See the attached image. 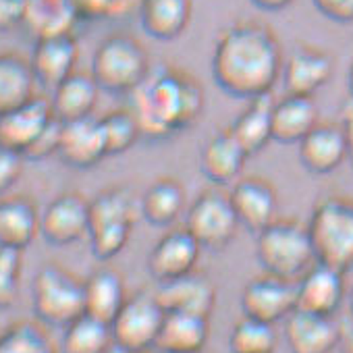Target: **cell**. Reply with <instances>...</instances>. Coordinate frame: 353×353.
I'll return each mask as SVG.
<instances>
[{
    "mask_svg": "<svg viewBox=\"0 0 353 353\" xmlns=\"http://www.w3.org/2000/svg\"><path fill=\"white\" fill-rule=\"evenodd\" d=\"M283 48L262 21H235L221 32L212 52L214 83L229 96L252 100L268 96L283 73Z\"/></svg>",
    "mask_w": 353,
    "mask_h": 353,
    "instance_id": "6da1fadb",
    "label": "cell"
},
{
    "mask_svg": "<svg viewBox=\"0 0 353 353\" xmlns=\"http://www.w3.org/2000/svg\"><path fill=\"white\" fill-rule=\"evenodd\" d=\"M141 137L166 139L192 127L204 110V90L190 73L160 65L129 94Z\"/></svg>",
    "mask_w": 353,
    "mask_h": 353,
    "instance_id": "7a4b0ae2",
    "label": "cell"
},
{
    "mask_svg": "<svg viewBox=\"0 0 353 353\" xmlns=\"http://www.w3.org/2000/svg\"><path fill=\"white\" fill-rule=\"evenodd\" d=\"M141 219L139 198L129 188H108L90 200L88 241L96 260L108 262L129 243L131 231Z\"/></svg>",
    "mask_w": 353,
    "mask_h": 353,
    "instance_id": "3957f363",
    "label": "cell"
},
{
    "mask_svg": "<svg viewBox=\"0 0 353 353\" xmlns=\"http://www.w3.org/2000/svg\"><path fill=\"white\" fill-rule=\"evenodd\" d=\"M256 260L264 272L297 281L314 262L307 225L297 219H276L256 235Z\"/></svg>",
    "mask_w": 353,
    "mask_h": 353,
    "instance_id": "277c9868",
    "label": "cell"
},
{
    "mask_svg": "<svg viewBox=\"0 0 353 353\" xmlns=\"http://www.w3.org/2000/svg\"><path fill=\"white\" fill-rule=\"evenodd\" d=\"M316 262L341 272L353 270V198H322L307 221Z\"/></svg>",
    "mask_w": 353,
    "mask_h": 353,
    "instance_id": "5b68a950",
    "label": "cell"
},
{
    "mask_svg": "<svg viewBox=\"0 0 353 353\" xmlns=\"http://www.w3.org/2000/svg\"><path fill=\"white\" fill-rule=\"evenodd\" d=\"M152 71L143 44L129 34H112L104 38L92 57L90 73L102 92L129 96Z\"/></svg>",
    "mask_w": 353,
    "mask_h": 353,
    "instance_id": "8992f818",
    "label": "cell"
},
{
    "mask_svg": "<svg viewBox=\"0 0 353 353\" xmlns=\"http://www.w3.org/2000/svg\"><path fill=\"white\" fill-rule=\"evenodd\" d=\"M32 305L40 322L65 328L85 314L83 281L59 264H46L34 279Z\"/></svg>",
    "mask_w": 353,
    "mask_h": 353,
    "instance_id": "52a82bcc",
    "label": "cell"
},
{
    "mask_svg": "<svg viewBox=\"0 0 353 353\" xmlns=\"http://www.w3.org/2000/svg\"><path fill=\"white\" fill-rule=\"evenodd\" d=\"M239 227L231 198L223 190H204L185 214V229L198 239L202 250L210 252L229 248Z\"/></svg>",
    "mask_w": 353,
    "mask_h": 353,
    "instance_id": "ba28073f",
    "label": "cell"
},
{
    "mask_svg": "<svg viewBox=\"0 0 353 353\" xmlns=\"http://www.w3.org/2000/svg\"><path fill=\"white\" fill-rule=\"evenodd\" d=\"M156 291H139L127 297L121 312L110 322L112 341L131 353H148L156 347V339L164 320Z\"/></svg>",
    "mask_w": 353,
    "mask_h": 353,
    "instance_id": "9c48e42d",
    "label": "cell"
},
{
    "mask_svg": "<svg viewBox=\"0 0 353 353\" xmlns=\"http://www.w3.org/2000/svg\"><path fill=\"white\" fill-rule=\"evenodd\" d=\"M239 305L243 316L268 324L285 322L297 307L295 281L264 272L243 287Z\"/></svg>",
    "mask_w": 353,
    "mask_h": 353,
    "instance_id": "30bf717a",
    "label": "cell"
},
{
    "mask_svg": "<svg viewBox=\"0 0 353 353\" xmlns=\"http://www.w3.org/2000/svg\"><path fill=\"white\" fill-rule=\"evenodd\" d=\"M90 200L79 192H63L40 214V235L46 243L65 248L88 237Z\"/></svg>",
    "mask_w": 353,
    "mask_h": 353,
    "instance_id": "8fae6325",
    "label": "cell"
},
{
    "mask_svg": "<svg viewBox=\"0 0 353 353\" xmlns=\"http://www.w3.org/2000/svg\"><path fill=\"white\" fill-rule=\"evenodd\" d=\"M202 254V245L198 239L183 227L164 233L148 256V270L152 279L160 283H168L196 270Z\"/></svg>",
    "mask_w": 353,
    "mask_h": 353,
    "instance_id": "7c38bea8",
    "label": "cell"
},
{
    "mask_svg": "<svg viewBox=\"0 0 353 353\" xmlns=\"http://www.w3.org/2000/svg\"><path fill=\"white\" fill-rule=\"evenodd\" d=\"M229 198L239 225L254 235L279 219V194L264 176H239Z\"/></svg>",
    "mask_w": 353,
    "mask_h": 353,
    "instance_id": "4fadbf2b",
    "label": "cell"
},
{
    "mask_svg": "<svg viewBox=\"0 0 353 353\" xmlns=\"http://www.w3.org/2000/svg\"><path fill=\"white\" fill-rule=\"evenodd\" d=\"M297 307L320 316H334L345 299V272L314 262L297 281Z\"/></svg>",
    "mask_w": 353,
    "mask_h": 353,
    "instance_id": "5bb4252c",
    "label": "cell"
},
{
    "mask_svg": "<svg viewBox=\"0 0 353 353\" xmlns=\"http://www.w3.org/2000/svg\"><path fill=\"white\" fill-rule=\"evenodd\" d=\"M334 71L332 57L316 46H295L289 59L283 65V85L287 94L295 96H314L322 90Z\"/></svg>",
    "mask_w": 353,
    "mask_h": 353,
    "instance_id": "9a60e30c",
    "label": "cell"
},
{
    "mask_svg": "<svg viewBox=\"0 0 353 353\" xmlns=\"http://www.w3.org/2000/svg\"><path fill=\"white\" fill-rule=\"evenodd\" d=\"M54 119L50 100L36 96L30 102L0 114V141L26 156Z\"/></svg>",
    "mask_w": 353,
    "mask_h": 353,
    "instance_id": "2e32d148",
    "label": "cell"
},
{
    "mask_svg": "<svg viewBox=\"0 0 353 353\" xmlns=\"http://www.w3.org/2000/svg\"><path fill=\"white\" fill-rule=\"evenodd\" d=\"M343 332L334 316L295 310L285 320V343L289 353H332Z\"/></svg>",
    "mask_w": 353,
    "mask_h": 353,
    "instance_id": "e0dca14e",
    "label": "cell"
},
{
    "mask_svg": "<svg viewBox=\"0 0 353 353\" xmlns=\"http://www.w3.org/2000/svg\"><path fill=\"white\" fill-rule=\"evenodd\" d=\"M79 44L73 34L40 38L34 44L30 63L38 85L54 90L63 79L77 71Z\"/></svg>",
    "mask_w": 353,
    "mask_h": 353,
    "instance_id": "ac0fdd59",
    "label": "cell"
},
{
    "mask_svg": "<svg viewBox=\"0 0 353 353\" xmlns=\"http://www.w3.org/2000/svg\"><path fill=\"white\" fill-rule=\"evenodd\" d=\"M57 156L67 166L79 170L94 168L98 162H102L108 156V152H106V141L100 121L88 117V119L63 123Z\"/></svg>",
    "mask_w": 353,
    "mask_h": 353,
    "instance_id": "d6986e66",
    "label": "cell"
},
{
    "mask_svg": "<svg viewBox=\"0 0 353 353\" xmlns=\"http://www.w3.org/2000/svg\"><path fill=\"white\" fill-rule=\"evenodd\" d=\"M156 297L164 312H185L210 318L216 305V287L210 276L194 270L168 283H160Z\"/></svg>",
    "mask_w": 353,
    "mask_h": 353,
    "instance_id": "ffe728a7",
    "label": "cell"
},
{
    "mask_svg": "<svg viewBox=\"0 0 353 353\" xmlns=\"http://www.w3.org/2000/svg\"><path fill=\"white\" fill-rule=\"evenodd\" d=\"M297 156L303 168L314 174L334 172L347 160L343 127L336 123H318L297 143Z\"/></svg>",
    "mask_w": 353,
    "mask_h": 353,
    "instance_id": "44dd1931",
    "label": "cell"
},
{
    "mask_svg": "<svg viewBox=\"0 0 353 353\" xmlns=\"http://www.w3.org/2000/svg\"><path fill=\"white\" fill-rule=\"evenodd\" d=\"M248 158L250 154L227 129L214 133L204 143L200 154V168L210 183H214L216 188H225L239 179Z\"/></svg>",
    "mask_w": 353,
    "mask_h": 353,
    "instance_id": "7402d4cb",
    "label": "cell"
},
{
    "mask_svg": "<svg viewBox=\"0 0 353 353\" xmlns=\"http://www.w3.org/2000/svg\"><path fill=\"white\" fill-rule=\"evenodd\" d=\"M137 15L141 30L150 38L172 42L190 28L194 0H139Z\"/></svg>",
    "mask_w": 353,
    "mask_h": 353,
    "instance_id": "603a6c76",
    "label": "cell"
},
{
    "mask_svg": "<svg viewBox=\"0 0 353 353\" xmlns=\"http://www.w3.org/2000/svg\"><path fill=\"white\" fill-rule=\"evenodd\" d=\"M210 339V318L185 312H166L156 349L160 353H202Z\"/></svg>",
    "mask_w": 353,
    "mask_h": 353,
    "instance_id": "cb8c5ba5",
    "label": "cell"
},
{
    "mask_svg": "<svg viewBox=\"0 0 353 353\" xmlns=\"http://www.w3.org/2000/svg\"><path fill=\"white\" fill-rule=\"evenodd\" d=\"M40 210L26 196L0 198V248L26 250L40 235Z\"/></svg>",
    "mask_w": 353,
    "mask_h": 353,
    "instance_id": "d4e9b609",
    "label": "cell"
},
{
    "mask_svg": "<svg viewBox=\"0 0 353 353\" xmlns=\"http://www.w3.org/2000/svg\"><path fill=\"white\" fill-rule=\"evenodd\" d=\"M318 106L312 96L285 94L272 106V141L299 143L318 123Z\"/></svg>",
    "mask_w": 353,
    "mask_h": 353,
    "instance_id": "484cf974",
    "label": "cell"
},
{
    "mask_svg": "<svg viewBox=\"0 0 353 353\" xmlns=\"http://www.w3.org/2000/svg\"><path fill=\"white\" fill-rule=\"evenodd\" d=\"M100 92L102 90L92 73L75 71L52 90V112L63 123L88 119L94 114Z\"/></svg>",
    "mask_w": 353,
    "mask_h": 353,
    "instance_id": "4316f807",
    "label": "cell"
},
{
    "mask_svg": "<svg viewBox=\"0 0 353 353\" xmlns=\"http://www.w3.org/2000/svg\"><path fill=\"white\" fill-rule=\"evenodd\" d=\"M141 219L154 227H170L188 210L183 185L172 176H158L139 198Z\"/></svg>",
    "mask_w": 353,
    "mask_h": 353,
    "instance_id": "83f0119b",
    "label": "cell"
},
{
    "mask_svg": "<svg viewBox=\"0 0 353 353\" xmlns=\"http://www.w3.org/2000/svg\"><path fill=\"white\" fill-rule=\"evenodd\" d=\"M272 106L270 94L252 98L229 127L231 135L250 156L260 154L272 141Z\"/></svg>",
    "mask_w": 353,
    "mask_h": 353,
    "instance_id": "f1b7e54d",
    "label": "cell"
},
{
    "mask_svg": "<svg viewBox=\"0 0 353 353\" xmlns=\"http://www.w3.org/2000/svg\"><path fill=\"white\" fill-rule=\"evenodd\" d=\"M85 289V314L106 324L114 320L127 301V289L123 276L112 268H100L83 281Z\"/></svg>",
    "mask_w": 353,
    "mask_h": 353,
    "instance_id": "f546056e",
    "label": "cell"
},
{
    "mask_svg": "<svg viewBox=\"0 0 353 353\" xmlns=\"http://www.w3.org/2000/svg\"><path fill=\"white\" fill-rule=\"evenodd\" d=\"M38 79L30 59L17 52H0V114L36 98Z\"/></svg>",
    "mask_w": 353,
    "mask_h": 353,
    "instance_id": "4dcf8cb0",
    "label": "cell"
},
{
    "mask_svg": "<svg viewBox=\"0 0 353 353\" xmlns=\"http://www.w3.org/2000/svg\"><path fill=\"white\" fill-rule=\"evenodd\" d=\"M79 17L71 0H28L23 28L36 38L73 34Z\"/></svg>",
    "mask_w": 353,
    "mask_h": 353,
    "instance_id": "1f68e13d",
    "label": "cell"
},
{
    "mask_svg": "<svg viewBox=\"0 0 353 353\" xmlns=\"http://www.w3.org/2000/svg\"><path fill=\"white\" fill-rule=\"evenodd\" d=\"M112 343L110 324L81 314L65 326L61 353H106Z\"/></svg>",
    "mask_w": 353,
    "mask_h": 353,
    "instance_id": "d6a6232c",
    "label": "cell"
},
{
    "mask_svg": "<svg viewBox=\"0 0 353 353\" xmlns=\"http://www.w3.org/2000/svg\"><path fill=\"white\" fill-rule=\"evenodd\" d=\"M229 351L231 353H274L276 351L274 324L243 316L231 328Z\"/></svg>",
    "mask_w": 353,
    "mask_h": 353,
    "instance_id": "836d02e7",
    "label": "cell"
},
{
    "mask_svg": "<svg viewBox=\"0 0 353 353\" xmlns=\"http://www.w3.org/2000/svg\"><path fill=\"white\" fill-rule=\"evenodd\" d=\"M98 121H100V127L104 133L108 156L125 154L141 137V127H139L137 117L133 114V110L129 106L127 108H114V110L106 112L104 117H100Z\"/></svg>",
    "mask_w": 353,
    "mask_h": 353,
    "instance_id": "e575fe53",
    "label": "cell"
},
{
    "mask_svg": "<svg viewBox=\"0 0 353 353\" xmlns=\"http://www.w3.org/2000/svg\"><path fill=\"white\" fill-rule=\"evenodd\" d=\"M0 353H57V349L40 324L17 322L0 332Z\"/></svg>",
    "mask_w": 353,
    "mask_h": 353,
    "instance_id": "d590c367",
    "label": "cell"
},
{
    "mask_svg": "<svg viewBox=\"0 0 353 353\" xmlns=\"http://www.w3.org/2000/svg\"><path fill=\"white\" fill-rule=\"evenodd\" d=\"M21 254V250L0 248V310L13 307L19 297L23 270Z\"/></svg>",
    "mask_w": 353,
    "mask_h": 353,
    "instance_id": "8d00e7d4",
    "label": "cell"
},
{
    "mask_svg": "<svg viewBox=\"0 0 353 353\" xmlns=\"http://www.w3.org/2000/svg\"><path fill=\"white\" fill-rule=\"evenodd\" d=\"M79 21L108 19L127 13L135 0H71Z\"/></svg>",
    "mask_w": 353,
    "mask_h": 353,
    "instance_id": "74e56055",
    "label": "cell"
},
{
    "mask_svg": "<svg viewBox=\"0 0 353 353\" xmlns=\"http://www.w3.org/2000/svg\"><path fill=\"white\" fill-rule=\"evenodd\" d=\"M26 156L0 141V198H3L23 174Z\"/></svg>",
    "mask_w": 353,
    "mask_h": 353,
    "instance_id": "f35d334b",
    "label": "cell"
},
{
    "mask_svg": "<svg viewBox=\"0 0 353 353\" xmlns=\"http://www.w3.org/2000/svg\"><path fill=\"white\" fill-rule=\"evenodd\" d=\"M61 129H63V121L54 119L50 123V127L42 133V137L30 148V152L26 154V160H46V158L54 156L59 152Z\"/></svg>",
    "mask_w": 353,
    "mask_h": 353,
    "instance_id": "ab89813d",
    "label": "cell"
},
{
    "mask_svg": "<svg viewBox=\"0 0 353 353\" xmlns=\"http://www.w3.org/2000/svg\"><path fill=\"white\" fill-rule=\"evenodd\" d=\"M28 0H0V32H13L23 28Z\"/></svg>",
    "mask_w": 353,
    "mask_h": 353,
    "instance_id": "60d3db41",
    "label": "cell"
},
{
    "mask_svg": "<svg viewBox=\"0 0 353 353\" xmlns=\"http://www.w3.org/2000/svg\"><path fill=\"white\" fill-rule=\"evenodd\" d=\"M312 3L322 17L334 23L353 21V0H312Z\"/></svg>",
    "mask_w": 353,
    "mask_h": 353,
    "instance_id": "b9f144b4",
    "label": "cell"
},
{
    "mask_svg": "<svg viewBox=\"0 0 353 353\" xmlns=\"http://www.w3.org/2000/svg\"><path fill=\"white\" fill-rule=\"evenodd\" d=\"M341 127L347 143V162L353 166V98H349L341 108Z\"/></svg>",
    "mask_w": 353,
    "mask_h": 353,
    "instance_id": "7bdbcfd3",
    "label": "cell"
},
{
    "mask_svg": "<svg viewBox=\"0 0 353 353\" xmlns=\"http://www.w3.org/2000/svg\"><path fill=\"white\" fill-rule=\"evenodd\" d=\"M250 3L260 9V11H266V13H279L283 9H287L293 0H250Z\"/></svg>",
    "mask_w": 353,
    "mask_h": 353,
    "instance_id": "ee69618b",
    "label": "cell"
},
{
    "mask_svg": "<svg viewBox=\"0 0 353 353\" xmlns=\"http://www.w3.org/2000/svg\"><path fill=\"white\" fill-rule=\"evenodd\" d=\"M339 347H341V353H353V328L347 334H343Z\"/></svg>",
    "mask_w": 353,
    "mask_h": 353,
    "instance_id": "f6af8a7d",
    "label": "cell"
},
{
    "mask_svg": "<svg viewBox=\"0 0 353 353\" xmlns=\"http://www.w3.org/2000/svg\"><path fill=\"white\" fill-rule=\"evenodd\" d=\"M347 88H349V96L353 98V63H351L349 73H347Z\"/></svg>",
    "mask_w": 353,
    "mask_h": 353,
    "instance_id": "bcb514c9",
    "label": "cell"
},
{
    "mask_svg": "<svg viewBox=\"0 0 353 353\" xmlns=\"http://www.w3.org/2000/svg\"><path fill=\"white\" fill-rule=\"evenodd\" d=\"M349 310H351V316H353V287L349 291Z\"/></svg>",
    "mask_w": 353,
    "mask_h": 353,
    "instance_id": "7dc6e473",
    "label": "cell"
},
{
    "mask_svg": "<svg viewBox=\"0 0 353 353\" xmlns=\"http://www.w3.org/2000/svg\"><path fill=\"white\" fill-rule=\"evenodd\" d=\"M135 3H139V0H135Z\"/></svg>",
    "mask_w": 353,
    "mask_h": 353,
    "instance_id": "c3c4849f",
    "label": "cell"
}]
</instances>
